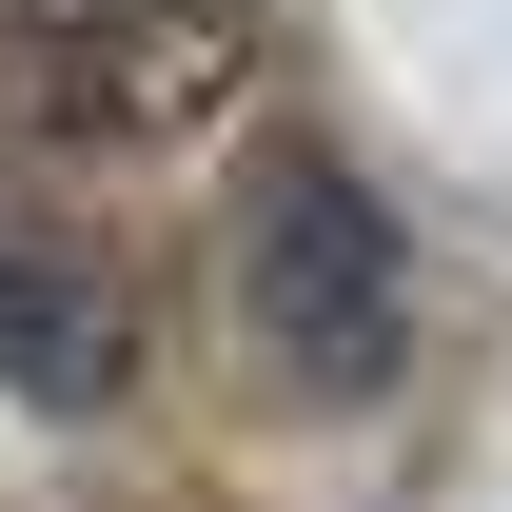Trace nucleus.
Masks as SVG:
<instances>
[{
	"instance_id": "obj_2",
	"label": "nucleus",
	"mask_w": 512,
	"mask_h": 512,
	"mask_svg": "<svg viewBox=\"0 0 512 512\" xmlns=\"http://www.w3.org/2000/svg\"><path fill=\"white\" fill-rule=\"evenodd\" d=\"M237 316H256V355L296 394H394V355H414V256H394V217L355 197V158L276 138L237 178Z\"/></svg>"
},
{
	"instance_id": "obj_1",
	"label": "nucleus",
	"mask_w": 512,
	"mask_h": 512,
	"mask_svg": "<svg viewBox=\"0 0 512 512\" xmlns=\"http://www.w3.org/2000/svg\"><path fill=\"white\" fill-rule=\"evenodd\" d=\"M256 79V0H0V138L20 158H158Z\"/></svg>"
},
{
	"instance_id": "obj_3",
	"label": "nucleus",
	"mask_w": 512,
	"mask_h": 512,
	"mask_svg": "<svg viewBox=\"0 0 512 512\" xmlns=\"http://www.w3.org/2000/svg\"><path fill=\"white\" fill-rule=\"evenodd\" d=\"M119 375H138V296H119V256L20 237V217H0V394H20V414H119Z\"/></svg>"
}]
</instances>
